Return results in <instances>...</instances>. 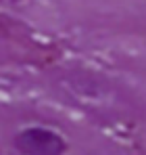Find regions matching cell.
I'll return each instance as SVG.
<instances>
[{"instance_id": "obj_1", "label": "cell", "mask_w": 146, "mask_h": 155, "mask_svg": "<svg viewBox=\"0 0 146 155\" xmlns=\"http://www.w3.org/2000/svg\"><path fill=\"white\" fill-rule=\"evenodd\" d=\"M15 149L21 155H63L67 151L65 138L44 126H29L15 134Z\"/></svg>"}]
</instances>
